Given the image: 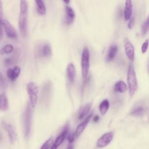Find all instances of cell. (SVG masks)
Wrapping results in <instances>:
<instances>
[{
	"label": "cell",
	"mask_w": 149,
	"mask_h": 149,
	"mask_svg": "<svg viewBox=\"0 0 149 149\" xmlns=\"http://www.w3.org/2000/svg\"><path fill=\"white\" fill-rule=\"evenodd\" d=\"M28 12L27 3L26 1H20V14L19 17V26L22 37L27 35V17Z\"/></svg>",
	"instance_id": "6da1fadb"
},
{
	"label": "cell",
	"mask_w": 149,
	"mask_h": 149,
	"mask_svg": "<svg viewBox=\"0 0 149 149\" xmlns=\"http://www.w3.org/2000/svg\"><path fill=\"white\" fill-rule=\"evenodd\" d=\"M31 106L30 102H28L24 108L23 112L22 120H23V127L24 136L25 138H29L31 132V118H32V112Z\"/></svg>",
	"instance_id": "7a4b0ae2"
},
{
	"label": "cell",
	"mask_w": 149,
	"mask_h": 149,
	"mask_svg": "<svg viewBox=\"0 0 149 149\" xmlns=\"http://www.w3.org/2000/svg\"><path fill=\"white\" fill-rule=\"evenodd\" d=\"M127 82L128 84V89L130 97L133 96L137 90L138 84L137 80L133 66L130 64L129 66L127 73Z\"/></svg>",
	"instance_id": "3957f363"
},
{
	"label": "cell",
	"mask_w": 149,
	"mask_h": 149,
	"mask_svg": "<svg viewBox=\"0 0 149 149\" xmlns=\"http://www.w3.org/2000/svg\"><path fill=\"white\" fill-rule=\"evenodd\" d=\"M26 91L29 95V102L31 107L34 108L37 102L39 88L34 82L30 81L26 85Z\"/></svg>",
	"instance_id": "277c9868"
},
{
	"label": "cell",
	"mask_w": 149,
	"mask_h": 149,
	"mask_svg": "<svg viewBox=\"0 0 149 149\" xmlns=\"http://www.w3.org/2000/svg\"><path fill=\"white\" fill-rule=\"evenodd\" d=\"M90 68V52L87 47H85L81 53V74L83 79L87 77Z\"/></svg>",
	"instance_id": "5b68a950"
},
{
	"label": "cell",
	"mask_w": 149,
	"mask_h": 149,
	"mask_svg": "<svg viewBox=\"0 0 149 149\" xmlns=\"http://www.w3.org/2000/svg\"><path fill=\"white\" fill-rule=\"evenodd\" d=\"M36 55L40 58H48L52 55V48L49 43L42 42L36 47Z\"/></svg>",
	"instance_id": "8992f818"
},
{
	"label": "cell",
	"mask_w": 149,
	"mask_h": 149,
	"mask_svg": "<svg viewBox=\"0 0 149 149\" xmlns=\"http://www.w3.org/2000/svg\"><path fill=\"white\" fill-rule=\"evenodd\" d=\"M91 116H92V113H90L88 116H87V117L84 119V120L77 126L74 132L72 134H70L68 136V140L70 143L73 142L81 134V133L84 131V130L87 126L89 121L91 118Z\"/></svg>",
	"instance_id": "52a82bcc"
},
{
	"label": "cell",
	"mask_w": 149,
	"mask_h": 149,
	"mask_svg": "<svg viewBox=\"0 0 149 149\" xmlns=\"http://www.w3.org/2000/svg\"><path fill=\"white\" fill-rule=\"evenodd\" d=\"M52 85L50 81H46L42 87V89L41 90V100L45 105H47L51 98V95L52 94Z\"/></svg>",
	"instance_id": "ba28073f"
},
{
	"label": "cell",
	"mask_w": 149,
	"mask_h": 149,
	"mask_svg": "<svg viewBox=\"0 0 149 149\" xmlns=\"http://www.w3.org/2000/svg\"><path fill=\"white\" fill-rule=\"evenodd\" d=\"M1 125L3 129L6 131L10 143L14 144L17 139V133L15 127L11 124L5 121H2Z\"/></svg>",
	"instance_id": "9c48e42d"
},
{
	"label": "cell",
	"mask_w": 149,
	"mask_h": 149,
	"mask_svg": "<svg viewBox=\"0 0 149 149\" xmlns=\"http://www.w3.org/2000/svg\"><path fill=\"white\" fill-rule=\"evenodd\" d=\"M1 23L2 24L4 29L5 32L6 36L12 39H15L17 38V32L15 27L10 24V23L6 19H1Z\"/></svg>",
	"instance_id": "30bf717a"
},
{
	"label": "cell",
	"mask_w": 149,
	"mask_h": 149,
	"mask_svg": "<svg viewBox=\"0 0 149 149\" xmlns=\"http://www.w3.org/2000/svg\"><path fill=\"white\" fill-rule=\"evenodd\" d=\"M113 137V133L109 132L104 134L97 141V147L98 148H103L108 146L112 140Z\"/></svg>",
	"instance_id": "8fae6325"
},
{
	"label": "cell",
	"mask_w": 149,
	"mask_h": 149,
	"mask_svg": "<svg viewBox=\"0 0 149 149\" xmlns=\"http://www.w3.org/2000/svg\"><path fill=\"white\" fill-rule=\"evenodd\" d=\"M124 48L125 52L127 58L130 61H133L134 59V48L132 42L127 38L125 40Z\"/></svg>",
	"instance_id": "7c38bea8"
},
{
	"label": "cell",
	"mask_w": 149,
	"mask_h": 149,
	"mask_svg": "<svg viewBox=\"0 0 149 149\" xmlns=\"http://www.w3.org/2000/svg\"><path fill=\"white\" fill-rule=\"evenodd\" d=\"M65 23L67 25L71 24L75 18V12L74 10L69 6H66L65 7Z\"/></svg>",
	"instance_id": "4fadbf2b"
},
{
	"label": "cell",
	"mask_w": 149,
	"mask_h": 149,
	"mask_svg": "<svg viewBox=\"0 0 149 149\" xmlns=\"http://www.w3.org/2000/svg\"><path fill=\"white\" fill-rule=\"evenodd\" d=\"M21 70L19 66H15L13 68H9L6 71L7 77L12 81H15L20 75Z\"/></svg>",
	"instance_id": "5bb4252c"
},
{
	"label": "cell",
	"mask_w": 149,
	"mask_h": 149,
	"mask_svg": "<svg viewBox=\"0 0 149 149\" xmlns=\"http://www.w3.org/2000/svg\"><path fill=\"white\" fill-rule=\"evenodd\" d=\"M66 74L69 82L70 84L73 83L76 76V69L74 65L72 63H70L67 65Z\"/></svg>",
	"instance_id": "9a60e30c"
},
{
	"label": "cell",
	"mask_w": 149,
	"mask_h": 149,
	"mask_svg": "<svg viewBox=\"0 0 149 149\" xmlns=\"http://www.w3.org/2000/svg\"><path fill=\"white\" fill-rule=\"evenodd\" d=\"M69 125L68 123L66 125V126H65L64 129H63V130L62 131V132L58 135V136L56 137V140H55V141L54 142V144L58 147L59 146H60L62 142L63 141V140H65V139L68 136V133H69Z\"/></svg>",
	"instance_id": "2e32d148"
},
{
	"label": "cell",
	"mask_w": 149,
	"mask_h": 149,
	"mask_svg": "<svg viewBox=\"0 0 149 149\" xmlns=\"http://www.w3.org/2000/svg\"><path fill=\"white\" fill-rule=\"evenodd\" d=\"M118 46L115 44H112L109 46L107 55L105 57V60L107 62H111L112 61L114 58L115 57L117 52H118Z\"/></svg>",
	"instance_id": "e0dca14e"
},
{
	"label": "cell",
	"mask_w": 149,
	"mask_h": 149,
	"mask_svg": "<svg viewBox=\"0 0 149 149\" xmlns=\"http://www.w3.org/2000/svg\"><path fill=\"white\" fill-rule=\"evenodd\" d=\"M133 5L130 0H127L125 2V6L124 10V17L125 20H130L132 14Z\"/></svg>",
	"instance_id": "ac0fdd59"
},
{
	"label": "cell",
	"mask_w": 149,
	"mask_h": 149,
	"mask_svg": "<svg viewBox=\"0 0 149 149\" xmlns=\"http://www.w3.org/2000/svg\"><path fill=\"white\" fill-rule=\"evenodd\" d=\"M91 106H92L91 103H87L80 108L78 114V116H77L79 120L83 119L88 114V113L90 111Z\"/></svg>",
	"instance_id": "d6986e66"
},
{
	"label": "cell",
	"mask_w": 149,
	"mask_h": 149,
	"mask_svg": "<svg viewBox=\"0 0 149 149\" xmlns=\"http://www.w3.org/2000/svg\"><path fill=\"white\" fill-rule=\"evenodd\" d=\"M127 89V86L125 84V83L123 81L119 80L117 81L114 86V90L116 92H119V93H125Z\"/></svg>",
	"instance_id": "ffe728a7"
},
{
	"label": "cell",
	"mask_w": 149,
	"mask_h": 149,
	"mask_svg": "<svg viewBox=\"0 0 149 149\" xmlns=\"http://www.w3.org/2000/svg\"><path fill=\"white\" fill-rule=\"evenodd\" d=\"M34 2L37 6V12L40 15H44L46 12V8L44 2L41 0H36Z\"/></svg>",
	"instance_id": "44dd1931"
},
{
	"label": "cell",
	"mask_w": 149,
	"mask_h": 149,
	"mask_svg": "<svg viewBox=\"0 0 149 149\" xmlns=\"http://www.w3.org/2000/svg\"><path fill=\"white\" fill-rule=\"evenodd\" d=\"M109 108V103L108 100L105 99L100 103L99 105V111L102 115H104Z\"/></svg>",
	"instance_id": "7402d4cb"
},
{
	"label": "cell",
	"mask_w": 149,
	"mask_h": 149,
	"mask_svg": "<svg viewBox=\"0 0 149 149\" xmlns=\"http://www.w3.org/2000/svg\"><path fill=\"white\" fill-rule=\"evenodd\" d=\"M0 109L1 111H6L8 109V101L5 93L1 94Z\"/></svg>",
	"instance_id": "603a6c76"
},
{
	"label": "cell",
	"mask_w": 149,
	"mask_h": 149,
	"mask_svg": "<svg viewBox=\"0 0 149 149\" xmlns=\"http://www.w3.org/2000/svg\"><path fill=\"white\" fill-rule=\"evenodd\" d=\"M146 111V108L142 106H139L134 108L131 112L130 115L134 116H140L143 115Z\"/></svg>",
	"instance_id": "cb8c5ba5"
},
{
	"label": "cell",
	"mask_w": 149,
	"mask_h": 149,
	"mask_svg": "<svg viewBox=\"0 0 149 149\" xmlns=\"http://www.w3.org/2000/svg\"><path fill=\"white\" fill-rule=\"evenodd\" d=\"M149 30V16L144 22L143 25L141 26V33L143 36H145Z\"/></svg>",
	"instance_id": "d4e9b609"
},
{
	"label": "cell",
	"mask_w": 149,
	"mask_h": 149,
	"mask_svg": "<svg viewBox=\"0 0 149 149\" xmlns=\"http://www.w3.org/2000/svg\"><path fill=\"white\" fill-rule=\"evenodd\" d=\"M13 51V47L11 44H6L1 49V54L3 55L5 54H9L12 52Z\"/></svg>",
	"instance_id": "484cf974"
},
{
	"label": "cell",
	"mask_w": 149,
	"mask_h": 149,
	"mask_svg": "<svg viewBox=\"0 0 149 149\" xmlns=\"http://www.w3.org/2000/svg\"><path fill=\"white\" fill-rule=\"evenodd\" d=\"M52 143V139L49 138L42 145L40 149H48Z\"/></svg>",
	"instance_id": "4316f807"
},
{
	"label": "cell",
	"mask_w": 149,
	"mask_h": 149,
	"mask_svg": "<svg viewBox=\"0 0 149 149\" xmlns=\"http://www.w3.org/2000/svg\"><path fill=\"white\" fill-rule=\"evenodd\" d=\"M148 44H149V40H148V39H147L145 40V41L142 44L141 49V52L143 54H144L147 51V50L148 49Z\"/></svg>",
	"instance_id": "83f0119b"
},
{
	"label": "cell",
	"mask_w": 149,
	"mask_h": 149,
	"mask_svg": "<svg viewBox=\"0 0 149 149\" xmlns=\"http://www.w3.org/2000/svg\"><path fill=\"white\" fill-rule=\"evenodd\" d=\"M134 24V18L133 17H131L130 19L129 20L127 26H128L129 29H132L133 27Z\"/></svg>",
	"instance_id": "f1b7e54d"
},
{
	"label": "cell",
	"mask_w": 149,
	"mask_h": 149,
	"mask_svg": "<svg viewBox=\"0 0 149 149\" xmlns=\"http://www.w3.org/2000/svg\"><path fill=\"white\" fill-rule=\"evenodd\" d=\"M5 79L3 77V76H2V74H1V88H2L3 87H5V85H6V81L5 80Z\"/></svg>",
	"instance_id": "f546056e"
},
{
	"label": "cell",
	"mask_w": 149,
	"mask_h": 149,
	"mask_svg": "<svg viewBox=\"0 0 149 149\" xmlns=\"http://www.w3.org/2000/svg\"><path fill=\"white\" fill-rule=\"evenodd\" d=\"M12 59H11V58H6V59L4 60V63H5V64L6 66L10 65L12 64Z\"/></svg>",
	"instance_id": "4dcf8cb0"
},
{
	"label": "cell",
	"mask_w": 149,
	"mask_h": 149,
	"mask_svg": "<svg viewBox=\"0 0 149 149\" xmlns=\"http://www.w3.org/2000/svg\"><path fill=\"white\" fill-rule=\"evenodd\" d=\"M100 119V117L98 115H95L93 117V121L94 122H97Z\"/></svg>",
	"instance_id": "1f68e13d"
},
{
	"label": "cell",
	"mask_w": 149,
	"mask_h": 149,
	"mask_svg": "<svg viewBox=\"0 0 149 149\" xmlns=\"http://www.w3.org/2000/svg\"><path fill=\"white\" fill-rule=\"evenodd\" d=\"M57 148H58V147L56 146L53 143V144L52 145V146H51V147L50 149H57Z\"/></svg>",
	"instance_id": "d6a6232c"
},
{
	"label": "cell",
	"mask_w": 149,
	"mask_h": 149,
	"mask_svg": "<svg viewBox=\"0 0 149 149\" xmlns=\"http://www.w3.org/2000/svg\"><path fill=\"white\" fill-rule=\"evenodd\" d=\"M66 149H73V146L72 145H70V146H69Z\"/></svg>",
	"instance_id": "836d02e7"
},
{
	"label": "cell",
	"mask_w": 149,
	"mask_h": 149,
	"mask_svg": "<svg viewBox=\"0 0 149 149\" xmlns=\"http://www.w3.org/2000/svg\"><path fill=\"white\" fill-rule=\"evenodd\" d=\"M63 2H65V3L68 4V3H69L70 2V1H63Z\"/></svg>",
	"instance_id": "e575fe53"
},
{
	"label": "cell",
	"mask_w": 149,
	"mask_h": 149,
	"mask_svg": "<svg viewBox=\"0 0 149 149\" xmlns=\"http://www.w3.org/2000/svg\"><path fill=\"white\" fill-rule=\"evenodd\" d=\"M148 68H149V67H148Z\"/></svg>",
	"instance_id": "d590c367"
}]
</instances>
